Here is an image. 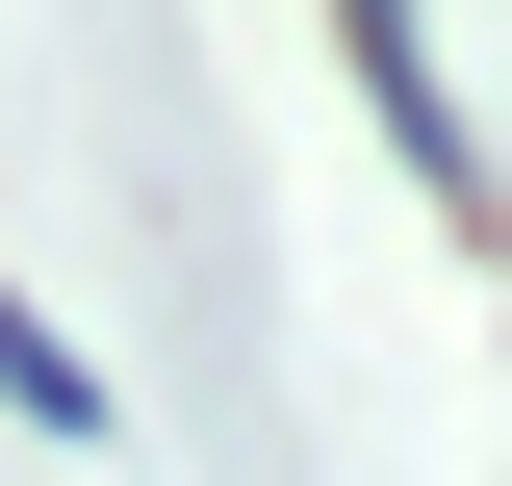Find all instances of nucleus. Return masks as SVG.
<instances>
[{
    "label": "nucleus",
    "instance_id": "2",
    "mask_svg": "<svg viewBox=\"0 0 512 486\" xmlns=\"http://www.w3.org/2000/svg\"><path fill=\"white\" fill-rule=\"evenodd\" d=\"M0 410H26V435H103V359H77L52 307H0Z\"/></svg>",
    "mask_w": 512,
    "mask_h": 486
},
{
    "label": "nucleus",
    "instance_id": "1",
    "mask_svg": "<svg viewBox=\"0 0 512 486\" xmlns=\"http://www.w3.org/2000/svg\"><path fill=\"white\" fill-rule=\"evenodd\" d=\"M333 26H359V103L410 128V180H436V205H487V180H461V103H436V52H410V0H333Z\"/></svg>",
    "mask_w": 512,
    "mask_h": 486
}]
</instances>
